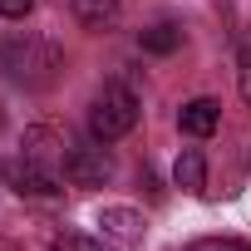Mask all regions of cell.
<instances>
[{
	"mask_svg": "<svg viewBox=\"0 0 251 251\" xmlns=\"http://www.w3.org/2000/svg\"><path fill=\"white\" fill-rule=\"evenodd\" d=\"M0 69H5V79L20 84V89H50L59 79V69H64V54L50 40L15 30V35L0 40Z\"/></svg>",
	"mask_w": 251,
	"mask_h": 251,
	"instance_id": "1",
	"label": "cell"
},
{
	"mask_svg": "<svg viewBox=\"0 0 251 251\" xmlns=\"http://www.w3.org/2000/svg\"><path fill=\"white\" fill-rule=\"evenodd\" d=\"M138 123V94L128 84H103L89 103V133L99 143H118L123 133H133Z\"/></svg>",
	"mask_w": 251,
	"mask_h": 251,
	"instance_id": "2",
	"label": "cell"
},
{
	"mask_svg": "<svg viewBox=\"0 0 251 251\" xmlns=\"http://www.w3.org/2000/svg\"><path fill=\"white\" fill-rule=\"evenodd\" d=\"M59 177L69 187H103L113 177V163H108V148L89 133V138H74L64 133L59 138Z\"/></svg>",
	"mask_w": 251,
	"mask_h": 251,
	"instance_id": "3",
	"label": "cell"
},
{
	"mask_svg": "<svg viewBox=\"0 0 251 251\" xmlns=\"http://www.w3.org/2000/svg\"><path fill=\"white\" fill-rule=\"evenodd\" d=\"M5 182H10L20 197H35V202H54V197L64 192V177H59L50 163L30 158V153H20V158L5 163Z\"/></svg>",
	"mask_w": 251,
	"mask_h": 251,
	"instance_id": "4",
	"label": "cell"
},
{
	"mask_svg": "<svg viewBox=\"0 0 251 251\" xmlns=\"http://www.w3.org/2000/svg\"><path fill=\"white\" fill-rule=\"evenodd\" d=\"M99 231H103V241L138 246V241L148 236V222H143V212H133V207H103V212H99Z\"/></svg>",
	"mask_w": 251,
	"mask_h": 251,
	"instance_id": "5",
	"label": "cell"
},
{
	"mask_svg": "<svg viewBox=\"0 0 251 251\" xmlns=\"http://www.w3.org/2000/svg\"><path fill=\"white\" fill-rule=\"evenodd\" d=\"M217 123H222V103H217V99H192V103H182V113H177V128L192 133V138L217 133Z\"/></svg>",
	"mask_w": 251,
	"mask_h": 251,
	"instance_id": "6",
	"label": "cell"
},
{
	"mask_svg": "<svg viewBox=\"0 0 251 251\" xmlns=\"http://www.w3.org/2000/svg\"><path fill=\"white\" fill-rule=\"evenodd\" d=\"M69 10L84 30H113L123 15V0H69Z\"/></svg>",
	"mask_w": 251,
	"mask_h": 251,
	"instance_id": "7",
	"label": "cell"
},
{
	"mask_svg": "<svg viewBox=\"0 0 251 251\" xmlns=\"http://www.w3.org/2000/svg\"><path fill=\"white\" fill-rule=\"evenodd\" d=\"M173 182H177L182 192H207V163H202L197 148H182V153H177V163H173Z\"/></svg>",
	"mask_w": 251,
	"mask_h": 251,
	"instance_id": "8",
	"label": "cell"
},
{
	"mask_svg": "<svg viewBox=\"0 0 251 251\" xmlns=\"http://www.w3.org/2000/svg\"><path fill=\"white\" fill-rule=\"evenodd\" d=\"M138 45H143L148 54H173V50L182 45V30H177L173 20H158V25H148V30L138 35Z\"/></svg>",
	"mask_w": 251,
	"mask_h": 251,
	"instance_id": "9",
	"label": "cell"
},
{
	"mask_svg": "<svg viewBox=\"0 0 251 251\" xmlns=\"http://www.w3.org/2000/svg\"><path fill=\"white\" fill-rule=\"evenodd\" d=\"M54 251H113L103 236H79V231H64L54 236Z\"/></svg>",
	"mask_w": 251,
	"mask_h": 251,
	"instance_id": "10",
	"label": "cell"
},
{
	"mask_svg": "<svg viewBox=\"0 0 251 251\" xmlns=\"http://www.w3.org/2000/svg\"><path fill=\"white\" fill-rule=\"evenodd\" d=\"M236 84H241V99H246V108H251V50L236 54Z\"/></svg>",
	"mask_w": 251,
	"mask_h": 251,
	"instance_id": "11",
	"label": "cell"
},
{
	"mask_svg": "<svg viewBox=\"0 0 251 251\" xmlns=\"http://www.w3.org/2000/svg\"><path fill=\"white\" fill-rule=\"evenodd\" d=\"M187 251H251L246 241H231V236H212V241H197V246H187Z\"/></svg>",
	"mask_w": 251,
	"mask_h": 251,
	"instance_id": "12",
	"label": "cell"
},
{
	"mask_svg": "<svg viewBox=\"0 0 251 251\" xmlns=\"http://www.w3.org/2000/svg\"><path fill=\"white\" fill-rule=\"evenodd\" d=\"M30 5H35V0H0V15H5V20H20V15H30Z\"/></svg>",
	"mask_w": 251,
	"mask_h": 251,
	"instance_id": "13",
	"label": "cell"
},
{
	"mask_svg": "<svg viewBox=\"0 0 251 251\" xmlns=\"http://www.w3.org/2000/svg\"><path fill=\"white\" fill-rule=\"evenodd\" d=\"M0 251H20V246H15V241H0Z\"/></svg>",
	"mask_w": 251,
	"mask_h": 251,
	"instance_id": "14",
	"label": "cell"
}]
</instances>
